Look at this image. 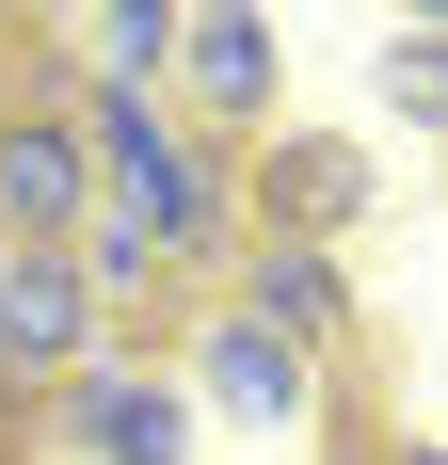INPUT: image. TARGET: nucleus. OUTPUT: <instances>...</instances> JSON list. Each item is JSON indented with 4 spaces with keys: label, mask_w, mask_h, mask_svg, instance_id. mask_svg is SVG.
Returning a JSON list of instances; mask_svg holds the SVG:
<instances>
[{
    "label": "nucleus",
    "mask_w": 448,
    "mask_h": 465,
    "mask_svg": "<svg viewBox=\"0 0 448 465\" xmlns=\"http://www.w3.org/2000/svg\"><path fill=\"white\" fill-rule=\"evenodd\" d=\"M48 401H64V433H81V465H177V385H144V370L96 353V370L48 385Z\"/></svg>",
    "instance_id": "7"
},
{
    "label": "nucleus",
    "mask_w": 448,
    "mask_h": 465,
    "mask_svg": "<svg viewBox=\"0 0 448 465\" xmlns=\"http://www.w3.org/2000/svg\"><path fill=\"white\" fill-rule=\"evenodd\" d=\"M177 96L209 144H272V16H177Z\"/></svg>",
    "instance_id": "5"
},
{
    "label": "nucleus",
    "mask_w": 448,
    "mask_h": 465,
    "mask_svg": "<svg viewBox=\"0 0 448 465\" xmlns=\"http://www.w3.org/2000/svg\"><path fill=\"white\" fill-rule=\"evenodd\" d=\"M0 129H16V81H0Z\"/></svg>",
    "instance_id": "14"
},
{
    "label": "nucleus",
    "mask_w": 448,
    "mask_h": 465,
    "mask_svg": "<svg viewBox=\"0 0 448 465\" xmlns=\"http://www.w3.org/2000/svg\"><path fill=\"white\" fill-rule=\"evenodd\" d=\"M401 113H433V129H448V16H433V33H401Z\"/></svg>",
    "instance_id": "11"
},
{
    "label": "nucleus",
    "mask_w": 448,
    "mask_h": 465,
    "mask_svg": "<svg viewBox=\"0 0 448 465\" xmlns=\"http://www.w3.org/2000/svg\"><path fill=\"white\" fill-rule=\"evenodd\" d=\"M192 385H209L224 418H288V401H305V353H288V337H257L240 305H224V322L192 337Z\"/></svg>",
    "instance_id": "8"
},
{
    "label": "nucleus",
    "mask_w": 448,
    "mask_h": 465,
    "mask_svg": "<svg viewBox=\"0 0 448 465\" xmlns=\"http://www.w3.org/2000/svg\"><path fill=\"white\" fill-rule=\"evenodd\" d=\"M240 209H257V241L336 257V241L368 225V161H353L336 129H272V144H240Z\"/></svg>",
    "instance_id": "3"
},
{
    "label": "nucleus",
    "mask_w": 448,
    "mask_h": 465,
    "mask_svg": "<svg viewBox=\"0 0 448 465\" xmlns=\"http://www.w3.org/2000/svg\"><path fill=\"white\" fill-rule=\"evenodd\" d=\"M240 322L288 337V353H336V337H353V273L305 257V241H257V257H240Z\"/></svg>",
    "instance_id": "6"
},
{
    "label": "nucleus",
    "mask_w": 448,
    "mask_h": 465,
    "mask_svg": "<svg viewBox=\"0 0 448 465\" xmlns=\"http://www.w3.org/2000/svg\"><path fill=\"white\" fill-rule=\"evenodd\" d=\"M336 465H385V433H336Z\"/></svg>",
    "instance_id": "13"
},
{
    "label": "nucleus",
    "mask_w": 448,
    "mask_h": 465,
    "mask_svg": "<svg viewBox=\"0 0 448 465\" xmlns=\"http://www.w3.org/2000/svg\"><path fill=\"white\" fill-rule=\"evenodd\" d=\"M81 370H96L81 257H0V385H81Z\"/></svg>",
    "instance_id": "4"
},
{
    "label": "nucleus",
    "mask_w": 448,
    "mask_h": 465,
    "mask_svg": "<svg viewBox=\"0 0 448 465\" xmlns=\"http://www.w3.org/2000/svg\"><path fill=\"white\" fill-rule=\"evenodd\" d=\"M112 177H96V129L64 96H16V129H0V257H81Z\"/></svg>",
    "instance_id": "1"
},
{
    "label": "nucleus",
    "mask_w": 448,
    "mask_h": 465,
    "mask_svg": "<svg viewBox=\"0 0 448 465\" xmlns=\"http://www.w3.org/2000/svg\"><path fill=\"white\" fill-rule=\"evenodd\" d=\"M112 209H129L144 241H161V257H177V273H240V257H257V209H240V144H161V161H144V177H112Z\"/></svg>",
    "instance_id": "2"
},
{
    "label": "nucleus",
    "mask_w": 448,
    "mask_h": 465,
    "mask_svg": "<svg viewBox=\"0 0 448 465\" xmlns=\"http://www.w3.org/2000/svg\"><path fill=\"white\" fill-rule=\"evenodd\" d=\"M81 289H96V305H161V289H177V257H161L129 209H96V241H81Z\"/></svg>",
    "instance_id": "10"
},
{
    "label": "nucleus",
    "mask_w": 448,
    "mask_h": 465,
    "mask_svg": "<svg viewBox=\"0 0 448 465\" xmlns=\"http://www.w3.org/2000/svg\"><path fill=\"white\" fill-rule=\"evenodd\" d=\"M385 465H448V450H433V433H385Z\"/></svg>",
    "instance_id": "12"
},
{
    "label": "nucleus",
    "mask_w": 448,
    "mask_h": 465,
    "mask_svg": "<svg viewBox=\"0 0 448 465\" xmlns=\"http://www.w3.org/2000/svg\"><path fill=\"white\" fill-rule=\"evenodd\" d=\"M144 81H177V16L161 0H112L96 16V96H144Z\"/></svg>",
    "instance_id": "9"
}]
</instances>
